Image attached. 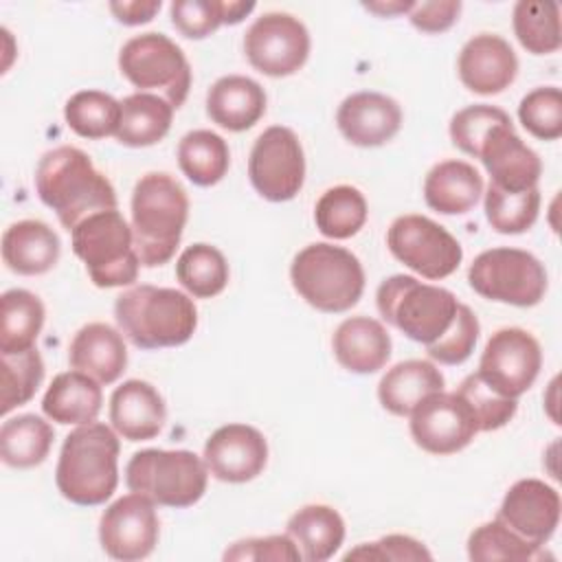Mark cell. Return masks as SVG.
Segmentation results:
<instances>
[{"label": "cell", "instance_id": "cell-25", "mask_svg": "<svg viewBox=\"0 0 562 562\" xmlns=\"http://www.w3.org/2000/svg\"><path fill=\"white\" fill-rule=\"evenodd\" d=\"M206 114L222 130H250L266 114V92L246 75L220 77L209 88Z\"/></svg>", "mask_w": 562, "mask_h": 562}, {"label": "cell", "instance_id": "cell-37", "mask_svg": "<svg viewBox=\"0 0 562 562\" xmlns=\"http://www.w3.org/2000/svg\"><path fill=\"white\" fill-rule=\"evenodd\" d=\"M68 127L90 140L116 134L121 121V101L101 90H79L64 105Z\"/></svg>", "mask_w": 562, "mask_h": 562}, {"label": "cell", "instance_id": "cell-27", "mask_svg": "<svg viewBox=\"0 0 562 562\" xmlns=\"http://www.w3.org/2000/svg\"><path fill=\"white\" fill-rule=\"evenodd\" d=\"M483 193V178L465 160H441L424 180L426 204L441 215H463L476 206Z\"/></svg>", "mask_w": 562, "mask_h": 562}, {"label": "cell", "instance_id": "cell-18", "mask_svg": "<svg viewBox=\"0 0 562 562\" xmlns=\"http://www.w3.org/2000/svg\"><path fill=\"white\" fill-rule=\"evenodd\" d=\"M560 494L540 479L516 481L498 507L496 518L527 542L542 547L555 533L560 522Z\"/></svg>", "mask_w": 562, "mask_h": 562}, {"label": "cell", "instance_id": "cell-3", "mask_svg": "<svg viewBox=\"0 0 562 562\" xmlns=\"http://www.w3.org/2000/svg\"><path fill=\"white\" fill-rule=\"evenodd\" d=\"M189 198L182 184L162 171L138 178L132 191V235L140 266L167 263L182 239Z\"/></svg>", "mask_w": 562, "mask_h": 562}, {"label": "cell", "instance_id": "cell-12", "mask_svg": "<svg viewBox=\"0 0 562 562\" xmlns=\"http://www.w3.org/2000/svg\"><path fill=\"white\" fill-rule=\"evenodd\" d=\"M248 178L263 200H292L305 182V154L299 136L283 125L263 130L248 156Z\"/></svg>", "mask_w": 562, "mask_h": 562}, {"label": "cell", "instance_id": "cell-10", "mask_svg": "<svg viewBox=\"0 0 562 562\" xmlns=\"http://www.w3.org/2000/svg\"><path fill=\"white\" fill-rule=\"evenodd\" d=\"M470 288L496 303L533 307L544 299L547 270L538 257L520 248H490L474 257L468 270Z\"/></svg>", "mask_w": 562, "mask_h": 562}, {"label": "cell", "instance_id": "cell-19", "mask_svg": "<svg viewBox=\"0 0 562 562\" xmlns=\"http://www.w3.org/2000/svg\"><path fill=\"white\" fill-rule=\"evenodd\" d=\"M476 158L490 173V184L505 191H527L538 187L542 173L540 156L522 143L512 119L496 125L481 143Z\"/></svg>", "mask_w": 562, "mask_h": 562}, {"label": "cell", "instance_id": "cell-35", "mask_svg": "<svg viewBox=\"0 0 562 562\" xmlns=\"http://www.w3.org/2000/svg\"><path fill=\"white\" fill-rule=\"evenodd\" d=\"M367 215V200L351 184H338L327 189L314 206L316 228L329 239L353 237L364 226Z\"/></svg>", "mask_w": 562, "mask_h": 562}, {"label": "cell", "instance_id": "cell-52", "mask_svg": "<svg viewBox=\"0 0 562 562\" xmlns=\"http://www.w3.org/2000/svg\"><path fill=\"white\" fill-rule=\"evenodd\" d=\"M255 9V2H239V0H222V15L224 24H239L250 11Z\"/></svg>", "mask_w": 562, "mask_h": 562}, {"label": "cell", "instance_id": "cell-4", "mask_svg": "<svg viewBox=\"0 0 562 562\" xmlns=\"http://www.w3.org/2000/svg\"><path fill=\"white\" fill-rule=\"evenodd\" d=\"M114 318L121 334L138 349L180 347L198 327V310L189 294L149 283L119 294Z\"/></svg>", "mask_w": 562, "mask_h": 562}, {"label": "cell", "instance_id": "cell-51", "mask_svg": "<svg viewBox=\"0 0 562 562\" xmlns=\"http://www.w3.org/2000/svg\"><path fill=\"white\" fill-rule=\"evenodd\" d=\"M362 7L371 13H378L380 18H393V15H400V13H411L415 2H411V0L408 2H404V0H391V2L378 0V2H364Z\"/></svg>", "mask_w": 562, "mask_h": 562}, {"label": "cell", "instance_id": "cell-28", "mask_svg": "<svg viewBox=\"0 0 562 562\" xmlns=\"http://www.w3.org/2000/svg\"><path fill=\"white\" fill-rule=\"evenodd\" d=\"M103 404V391L101 384L72 369L57 373L50 382V386L44 393L42 411L50 422L64 424V426H81L97 419Z\"/></svg>", "mask_w": 562, "mask_h": 562}, {"label": "cell", "instance_id": "cell-30", "mask_svg": "<svg viewBox=\"0 0 562 562\" xmlns=\"http://www.w3.org/2000/svg\"><path fill=\"white\" fill-rule=\"evenodd\" d=\"M288 536L307 562H325L345 540V520L329 505H305L288 520Z\"/></svg>", "mask_w": 562, "mask_h": 562}, {"label": "cell", "instance_id": "cell-2", "mask_svg": "<svg viewBox=\"0 0 562 562\" xmlns=\"http://www.w3.org/2000/svg\"><path fill=\"white\" fill-rule=\"evenodd\" d=\"M119 435L101 422L81 424L61 443L55 485L81 507L103 505L119 485Z\"/></svg>", "mask_w": 562, "mask_h": 562}, {"label": "cell", "instance_id": "cell-9", "mask_svg": "<svg viewBox=\"0 0 562 562\" xmlns=\"http://www.w3.org/2000/svg\"><path fill=\"white\" fill-rule=\"evenodd\" d=\"M121 75L138 92L156 90L178 110L191 88V66L182 48L165 33L130 37L119 50Z\"/></svg>", "mask_w": 562, "mask_h": 562}, {"label": "cell", "instance_id": "cell-22", "mask_svg": "<svg viewBox=\"0 0 562 562\" xmlns=\"http://www.w3.org/2000/svg\"><path fill=\"white\" fill-rule=\"evenodd\" d=\"M167 419L165 400L145 380H125L110 397V422L116 435L127 441L154 439Z\"/></svg>", "mask_w": 562, "mask_h": 562}, {"label": "cell", "instance_id": "cell-47", "mask_svg": "<svg viewBox=\"0 0 562 562\" xmlns=\"http://www.w3.org/2000/svg\"><path fill=\"white\" fill-rule=\"evenodd\" d=\"M345 560H375V562H411V560H432L430 551L415 538L404 533H389L375 542H362L351 549Z\"/></svg>", "mask_w": 562, "mask_h": 562}, {"label": "cell", "instance_id": "cell-38", "mask_svg": "<svg viewBox=\"0 0 562 562\" xmlns=\"http://www.w3.org/2000/svg\"><path fill=\"white\" fill-rule=\"evenodd\" d=\"M514 33L531 55L555 53L562 44L560 7L551 0H520L514 7Z\"/></svg>", "mask_w": 562, "mask_h": 562}, {"label": "cell", "instance_id": "cell-5", "mask_svg": "<svg viewBox=\"0 0 562 562\" xmlns=\"http://www.w3.org/2000/svg\"><path fill=\"white\" fill-rule=\"evenodd\" d=\"M290 279L307 305L327 314L351 310L364 290L360 259L351 250L327 241L299 250L290 266Z\"/></svg>", "mask_w": 562, "mask_h": 562}, {"label": "cell", "instance_id": "cell-15", "mask_svg": "<svg viewBox=\"0 0 562 562\" xmlns=\"http://www.w3.org/2000/svg\"><path fill=\"white\" fill-rule=\"evenodd\" d=\"M160 536L156 505L143 494H125L105 507L99 520L101 549L121 562L147 558Z\"/></svg>", "mask_w": 562, "mask_h": 562}, {"label": "cell", "instance_id": "cell-11", "mask_svg": "<svg viewBox=\"0 0 562 562\" xmlns=\"http://www.w3.org/2000/svg\"><path fill=\"white\" fill-rule=\"evenodd\" d=\"M386 246L397 261L430 281L450 277L463 259L457 237L435 220L417 213L393 220L386 231Z\"/></svg>", "mask_w": 562, "mask_h": 562}, {"label": "cell", "instance_id": "cell-49", "mask_svg": "<svg viewBox=\"0 0 562 562\" xmlns=\"http://www.w3.org/2000/svg\"><path fill=\"white\" fill-rule=\"evenodd\" d=\"M461 13L459 0H432V2H415L408 13V20L422 33H443L448 31Z\"/></svg>", "mask_w": 562, "mask_h": 562}, {"label": "cell", "instance_id": "cell-29", "mask_svg": "<svg viewBox=\"0 0 562 562\" xmlns=\"http://www.w3.org/2000/svg\"><path fill=\"white\" fill-rule=\"evenodd\" d=\"M439 391H443V375L432 362L404 360L382 375L378 400L391 415L406 417L422 400Z\"/></svg>", "mask_w": 562, "mask_h": 562}, {"label": "cell", "instance_id": "cell-50", "mask_svg": "<svg viewBox=\"0 0 562 562\" xmlns=\"http://www.w3.org/2000/svg\"><path fill=\"white\" fill-rule=\"evenodd\" d=\"M110 11L121 24L138 26L149 22L160 11V0H123L110 2Z\"/></svg>", "mask_w": 562, "mask_h": 562}, {"label": "cell", "instance_id": "cell-13", "mask_svg": "<svg viewBox=\"0 0 562 562\" xmlns=\"http://www.w3.org/2000/svg\"><path fill=\"white\" fill-rule=\"evenodd\" d=\"M540 367L542 349L538 340L527 329L503 327L490 336L476 373L496 393L518 400L533 386Z\"/></svg>", "mask_w": 562, "mask_h": 562}, {"label": "cell", "instance_id": "cell-23", "mask_svg": "<svg viewBox=\"0 0 562 562\" xmlns=\"http://www.w3.org/2000/svg\"><path fill=\"white\" fill-rule=\"evenodd\" d=\"M68 362L99 384L116 382L127 367V347L121 329L108 323L83 325L70 340Z\"/></svg>", "mask_w": 562, "mask_h": 562}, {"label": "cell", "instance_id": "cell-46", "mask_svg": "<svg viewBox=\"0 0 562 562\" xmlns=\"http://www.w3.org/2000/svg\"><path fill=\"white\" fill-rule=\"evenodd\" d=\"M171 24L189 40H202L224 24L222 0H173Z\"/></svg>", "mask_w": 562, "mask_h": 562}, {"label": "cell", "instance_id": "cell-42", "mask_svg": "<svg viewBox=\"0 0 562 562\" xmlns=\"http://www.w3.org/2000/svg\"><path fill=\"white\" fill-rule=\"evenodd\" d=\"M454 393L470 406L479 432H490L507 426L518 408V400L496 393L481 380L479 373H470L468 378H463Z\"/></svg>", "mask_w": 562, "mask_h": 562}, {"label": "cell", "instance_id": "cell-14", "mask_svg": "<svg viewBox=\"0 0 562 562\" xmlns=\"http://www.w3.org/2000/svg\"><path fill=\"white\" fill-rule=\"evenodd\" d=\"M244 53L255 70L268 77H288L307 61L310 33L290 13H263L244 35Z\"/></svg>", "mask_w": 562, "mask_h": 562}, {"label": "cell", "instance_id": "cell-6", "mask_svg": "<svg viewBox=\"0 0 562 562\" xmlns=\"http://www.w3.org/2000/svg\"><path fill=\"white\" fill-rule=\"evenodd\" d=\"M380 316L419 345L437 342L454 323L459 301L439 285L422 283L411 274H393L378 285Z\"/></svg>", "mask_w": 562, "mask_h": 562}, {"label": "cell", "instance_id": "cell-20", "mask_svg": "<svg viewBox=\"0 0 562 562\" xmlns=\"http://www.w3.org/2000/svg\"><path fill=\"white\" fill-rule=\"evenodd\" d=\"M461 83L476 94H498L518 75V57L507 40L494 33L470 37L457 59Z\"/></svg>", "mask_w": 562, "mask_h": 562}, {"label": "cell", "instance_id": "cell-33", "mask_svg": "<svg viewBox=\"0 0 562 562\" xmlns=\"http://www.w3.org/2000/svg\"><path fill=\"white\" fill-rule=\"evenodd\" d=\"M44 303L29 290L13 288L0 296V353L35 347L44 327Z\"/></svg>", "mask_w": 562, "mask_h": 562}, {"label": "cell", "instance_id": "cell-34", "mask_svg": "<svg viewBox=\"0 0 562 562\" xmlns=\"http://www.w3.org/2000/svg\"><path fill=\"white\" fill-rule=\"evenodd\" d=\"M178 165L193 184L213 187L226 176L231 151L220 134L211 130H193L178 143Z\"/></svg>", "mask_w": 562, "mask_h": 562}, {"label": "cell", "instance_id": "cell-7", "mask_svg": "<svg viewBox=\"0 0 562 562\" xmlns=\"http://www.w3.org/2000/svg\"><path fill=\"white\" fill-rule=\"evenodd\" d=\"M209 468L202 457L191 450L145 448L132 454L125 468V485L130 492L147 496L162 507H191L204 492Z\"/></svg>", "mask_w": 562, "mask_h": 562}, {"label": "cell", "instance_id": "cell-39", "mask_svg": "<svg viewBox=\"0 0 562 562\" xmlns=\"http://www.w3.org/2000/svg\"><path fill=\"white\" fill-rule=\"evenodd\" d=\"M468 558L474 562H494V560H514V562H533L542 560V547L527 542L522 536L512 531L498 518L479 525L468 538Z\"/></svg>", "mask_w": 562, "mask_h": 562}, {"label": "cell", "instance_id": "cell-21", "mask_svg": "<svg viewBox=\"0 0 562 562\" xmlns=\"http://www.w3.org/2000/svg\"><path fill=\"white\" fill-rule=\"evenodd\" d=\"M340 134L358 147H380L402 127V108L382 92H353L336 112Z\"/></svg>", "mask_w": 562, "mask_h": 562}, {"label": "cell", "instance_id": "cell-16", "mask_svg": "<svg viewBox=\"0 0 562 562\" xmlns=\"http://www.w3.org/2000/svg\"><path fill=\"white\" fill-rule=\"evenodd\" d=\"M476 419L457 393H432L411 413V437L430 454H454L476 437Z\"/></svg>", "mask_w": 562, "mask_h": 562}, {"label": "cell", "instance_id": "cell-1", "mask_svg": "<svg viewBox=\"0 0 562 562\" xmlns=\"http://www.w3.org/2000/svg\"><path fill=\"white\" fill-rule=\"evenodd\" d=\"M35 191L68 233L86 217L116 209L112 182L92 165L86 151L72 145L55 147L40 158Z\"/></svg>", "mask_w": 562, "mask_h": 562}, {"label": "cell", "instance_id": "cell-26", "mask_svg": "<svg viewBox=\"0 0 562 562\" xmlns=\"http://www.w3.org/2000/svg\"><path fill=\"white\" fill-rule=\"evenodd\" d=\"M59 237L46 222L20 220L2 233V261L15 274H44L59 261Z\"/></svg>", "mask_w": 562, "mask_h": 562}, {"label": "cell", "instance_id": "cell-41", "mask_svg": "<svg viewBox=\"0 0 562 562\" xmlns=\"http://www.w3.org/2000/svg\"><path fill=\"white\" fill-rule=\"evenodd\" d=\"M540 211L538 187L527 191H505L490 184L485 191V217L496 233L518 235L533 226Z\"/></svg>", "mask_w": 562, "mask_h": 562}, {"label": "cell", "instance_id": "cell-24", "mask_svg": "<svg viewBox=\"0 0 562 562\" xmlns=\"http://www.w3.org/2000/svg\"><path fill=\"white\" fill-rule=\"evenodd\" d=\"M331 349L338 364L347 371L375 373L391 358V336L380 321L351 316L336 327Z\"/></svg>", "mask_w": 562, "mask_h": 562}, {"label": "cell", "instance_id": "cell-43", "mask_svg": "<svg viewBox=\"0 0 562 562\" xmlns=\"http://www.w3.org/2000/svg\"><path fill=\"white\" fill-rule=\"evenodd\" d=\"M522 127L540 138L555 140L562 136V92L558 86H542L527 92L518 105Z\"/></svg>", "mask_w": 562, "mask_h": 562}, {"label": "cell", "instance_id": "cell-8", "mask_svg": "<svg viewBox=\"0 0 562 562\" xmlns=\"http://www.w3.org/2000/svg\"><path fill=\"white\" fill-rule=\"evenodd\" d=\"M72 252L83 261L97 288H123L138 279L140 259L134 235L119 209L86 217L70 231Z\"/></svg>", "mask_w": 562, "mask_h": 562}, {"label": "cell", "instance_id": "cell-36", "mask_svg": "<svg viewBox=\"0 0 562 562\" xmlns=\"http://www.w3.org/2000/svg\"><path fill=\"white\" fill-rule=\"evenodd\" d=\"M176 277L191 296L213 299L228 283V263L222 250L200 241L180 252L176 261Z\"/></svg>", "mask_w": 562, "mask_h": 562}, {"label": "cell", "instance_id": "cell-45", "mask_svg": "<svg viewBox=\"0 0 562 562\" xmlns=\"http://www.w3.org/2000/svg\"><path fill=\"white\" fill-rule=\"evenodd\" d=\"M479 331L481 325L476 314L468 305L459 303L452 327L437 342L428 345L426 351L439 364H461L472 356L474 345L479 340Z\"/></svg>", "mask_w": 562, "mask_h": 562}, {"label": "cell", "instance_id": "cell-17", "mask_svg": "<svg viewBox=\"0 0 562 562\" xmlns=\"http://www.w3.org/2000/svg\"><path fill=\"white\" fill-rule=\"evenodd\" d=\"M202 459L217 481L246 483L263 472L268 441L255 426L226 424L206 439Z\"/></svg>", "mask_w": 562, "mask_h": 562}, {"label": "cell", "instance_id": "cell-40", "mask_svg": "<svg viewBox=\"0 0 562 562\" xmlns=\"http://www.w3.org/2000/svg\"><path fill=\"white\" fill-rule=\"evenodd\" d=\"M0 413L9 415L13 408L33 400L44 380V362L35 347L18 353H0Z\"/></svg>", "mask_w": 562, "mask_h": 562}, {"label": "cell", "instance_id": "cell-44", "mask_svg": "<svg viewBox=\"0 0 562 562\" xmlns=\"http://www.w3.org/2000/svg\"><path fill=\"white\" fill-rule=\"evenodd\" d=\"M505 121H509V114L505 110L487 103H474L459 110L450 119V138L463 154L476 158V151L487 134Z\"/></svg>", "mask_w": 562, "mask_h": 562}, {"label": "cell", "instance_id": "cell-48", "mask_svg": "<svg viewBox=\"0 0 562 562\" xmlns=\"http://www.w3.org/2000/svg\"><path fill=\"white\" fill-rule=\"evenodd\" d=\"M224 560H237V562H261V560H270V562H299L301 551L294 544V540L288 533H279V536H263V538H246V540H237L233 542L226 551H224Z\"/></svg>", "mask_w": 562, "mask_h": 562}, {"label": "cell", "instance_id": "cell-31", "mask_svg": "<svg viewBox=\"0 0 562 562\" xmlns=\"http://www.w3.org/2000/svg\"><path fill=\"white\" fill-rule=\"evenodd\" d=\"M173 121V105L154 92H134L121 101L116 140L125 147H149L160 143Z\"/></svg>", "mask_w": 562, "mask_h": 562}, {"label": "cell", "instance_id": "cell-32", "mask_svg": "<svg viewBox=\"0 0 562 562\" xmlns=\"http://www.w3.org/2000/svg\"><path fill=\"white\" fill-rule=\"evenodd\" d=\"M53 439V426L40 415L24 413L7 417L0 428V459L9 468H35L48 457Z\"/></svg>", "mask_w": 562, "mask_h": 562}]
</instances>
